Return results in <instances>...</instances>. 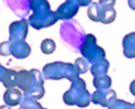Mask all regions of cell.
I'll return each mask as SVG.
<instances>
[{"mask_svg": "<svg viewBox=\"0 0 135 109\" xmlns=\"http://www.w3.org/2000/svg\"><path fill=\"white\" fill-rule=\"evenodd\" d=\"M31 85V74L30 72L25 70V69H20V71H17V81L16 85L20 90L26 93L30 87Z\"/></svg>", "mask_w": 135, "mask_h": 109, "instance_id": "obj_13", "label": "cell"}, {"mask_svg": "<svg viewBox=\"0 0 135 109\" xmlns=\"http://www.w3.org/2000/svg\"><path fill=\"white\" fill-rule=\"evenodd\" d=\"M60 36L62 42L71 49L78 51L85 37V30L77 21L72 19L61 25Z\"/></svg>", "mask_w": 135, "mask_h": 109, "instance_id": "obj_2", "label": "cell"}, {"mask_svg": "<svg viewBox=\"0 0 135 109\" xmlns=\"http://www.w3.org/2000/svg\"><path fill=\"white\" fill-rule=\"evenodd\" d=\"M21 109H46L43 108L41 105L37 100L31 98L24 97L23 101L21 102Z\"/></svg>", "mask_w": 135, "mask_h": 109, "instance_id": "obj_22", "label": "cell"}, {"mask_svg": "<svg viewBox=\"0 0 135 109\" xmlns=\"http://www.w3.org/2000/svg\"><path fill=\"white\" fill-rule=\"evenodd\" d=\"M112 85L111 78L106 74L102 76H97L93 79V85L97 90H106L109 89Z\"/></svg>", "mask_w": 135, "mask_h": 109, "instance_id": "obj_18", "label": "cell"}, {"mask_svg": "<svg viewBox=\"0 0 135 109\" xmlns=\"http://www.w3.org/2000/svg\"><path fill=\"white\" fill-rule=\"evenodd\" d=\"M134 104H135V103H134Z\"/></svg>", "mask_w": 135, "mask_h": 109, "instance_id": "obj_31", "label": "cell"}, {"mask_svg": "<svg viewBox=\"0 0 135 109\" xmlns=\"http://www.w3.org/2000/svg\"><path fill=\"white\" fill-rule=\"evenodd\" d=\"M31 52V48L25 41L10 42V54L17 59H25Z\"/></svg>", "mask_w": 135, "mask_h": 109, "instance_id": "obj_10", "label": "cell"}, {"mask_svg": "<svg viewBox=\"0 0 135 109\" xmlns=\"http://www.w3.org/2000/svg\"><path fill=\"white\" fill-rule=\"evenodd\" d=\"M76 2L78 3L79 7H85L90 5L92 3V0H76Z\"/></svg>", "mask_w": 135, "mask_h": 109, "instance_id": "obj_26", "label": "cell"}, {"mask_svg": "<svg viewBox=\"0 0 135 109\" xmlns=\"http://www.w3.org/2000/svg\"><path fill=\"white\" fill-rule=\"evenodd\" d=\"M17 81V71L14 69H7L3 78H2V83L4 86L7 89L8 88H14L16 86Z\"/></svg>", "mask_w": 135, "mask_h": 109, "instance_id": "obj_17", "label": "cell"}, {"mask_svg": "<svg viewBox=\"0 0 135 109\" xmlns=\"http://www.w3.org/2000/svg\"><path fill=\"white\" fill-rule=\"evenodd\" d=\"M42 70L44 78L48 80H61L64 78L72 82L79 77L75 65L69 62H54L46 64Z\"/></svg>", "mask_w": 135, "mask_h": 109, "instance_id": "obj_3", "label": "cell"}, {"mask_svg": "<svg viewBox=\"0 0 135 109\" xmlns=\"http://www.w3.org/2000/svg\"><path fill=\"white\" fill-rule=\"evenodd\" d=\"M117 99V93L112 89L97 90L91 95V102L95 105H99L103 107H109L110 105Z\"/></svg>", "mask_w": 135, "mask_h": 109, "instance_id": "obj_8", "label": "cell"}, {"mask_svg": "<svg viewBox=\"0 0 135 109\" xmlns=\"http://www.w3.org/2000/svg\"><path fill=\"white\" fill-rule=\"evenodd\" d=\"M64 102L68 106L86 107L91 102V93L86 90V83L80 77L72 81V85L64 93Z\"/></svg>", "mask_w": 135, "mask_h": 109, "instance_id": "obj_1", "label": "cell"}, {"mask_svg": "<svg viewBox=\"0 0 135 109\" xmlns=\"http://www.w3.org/2000/svg\"><path fill=\"white\" fill-rule=\"evenodd\" d=\"M74 65L78 74L85 73L89 70V62L85 58H77Z\"/></svg>", "mask_w": 135, "mask_h": 109, "instance_id": "obj_21", "label": "cell"}, {"mask_svg": "<svg viewBox=\"0 0 135 109\" xmlns=\"http://www.w3.org/2000/svg\"><path fill=\"white\" fill-rule=\"evenodd\" d=\"M0 55L2 56L10 55V41H4L0 43Z\"/></svg>", "mask_w": 135, "mask_h": 109, "instance_id": "obj_24", "label": "cell"}, {"mask_svg": "<svg viewBox=\"0 0 135 109\" xmlns=\"http://www.w3.org/2000/svg\"><path fill=\"white\" fill-rule=\"evenodd\" d=\"M78 9L79 5L76 0H66L57 8L55 14H56L58 19H71L77 14Z\"/></svg>", "mask_w": 135, "mask_h": 109, "instance_id": "obj_9", "label": "cell"}, {"mask_svg": "<svg viewBox=\"0 0 135 109\" xmlns=\"http://www.w3.org/2000/svg\"><path fill=\"white\" fill-rule=\"evenodd\" d=\"M4 102L8 106H18L21 103L22 100V93L18 89L16 88H8L4 93Z\"/></svg>", "mask_w": 135, "mask_h": 109, "instance_id": "obj_14", "label": "cell"}, {"mask_svg": "<svg viewBox=\"0 0 135 109\" xmlns=\"http://www.w3.org/2000/svg\"><path fill=\"white\" fill-rule=\"evenodd\" d=\"M123 54L126 58H135V32H132L124 36L122 39Z\"/></svg>", "mask_w": 135, "mask_h": 109, "instance_id": "obj_12", "label": "cell"}, {"mask_svg": "<svg viewBox=\"0 0 135 109\" xmlns=\"http://www.w3.org/2000/svg\"><path fill=\"white\" fill-rule=\"evenodd\" d=\"M28 20L22 18L18 21H14L9 26V41L10 42L18 41H25L28 34Z\"/></svg>", "mask_w": 135, "mask_h": 109, "instance_id": "obj_7", "label": "cell"}, {"mask_svg": "<svg viewBox=\"0 0 135 109\" xmlns=\"http://www.w3.org/2000/svg\"><path fill=\"white\" fill-rule=\"evenodd\" d=\"M103 14V8L97 2H93L90 4L88 9H87V16L89 19L95 22H100Z\"/></svg>", "mask_w": 135, "mask_h": 109, "instance_id": "obj_16", "label": "cell"}, {"mask_svg": "<svg viewBox=\"0 0 135 109\" xmlns=\"http://www.w3.org/2000/svg\"><path fill=\"white\" fill-rule=\"evenodd\" d=\"M0 109H11L8 106H7V105H5V106H0Z\"/></svg>", "mask_w": 135, "mask_h": 109, "instance_id": "obj_30", "label": "cell"}, {"mask_svg": "<svg viewBox=\"0 0 135 109\" xmlns=\"http://www.w3.org/2000/svg\"><path fill=\"white\" fill-rule=\"evenodd\" d=\"M128 5L132 10H135V0H128Z\"/></svg>", "mask_w": 135, "mask_h": 109, "instance_id": "obj_29", "label": "cell"}, {"mask_svg": "<svg viewBox=\"0 0 135 109\" xmlns=\"http://www.w3.org/2000/svg\"><path fill=\"white\" fill-rule=\"evenodd\" d=\"M108 68H109V62L107 59H104V60L98 61V62L93 63L90 68V72L94 77L102 76L108 73Z\"/></svg>", "mask_w": 135, "mask_h": 109, "instance_id": "obj_15", "label": "cell"}, {"mask_svg": "<svg viewBox=\"0 0 135 109\" xmlns=\"http://www.w3.org/2000/svg\"><path fill=\"white\" fill-rule=\"evenodd\" d=\"M6 71H7V69H6L3 65H1V64H0V82L2 81V78H3Z\"/></svg>", "mask_w": 135, "mask_h": 109, "instance_id": "obj_28", "label": "cell"}, {"mask_svg": "<svg viewBox=\"0 0 135 109\" xmlns=\"http://www.w3.org/2000/svg\"><path fill=\"white\" fill-rule=\"evenodd\" d=\"M20 109H21V108H20Z\"/></svg>", "mask_w": 135, "mask_h": 109, "instance_id": "obj_32", "label": "cell"}, {"mask_svg": "<svg viewBox=\"0 0 135 109\" xmlns=\"http://www.w3.org/2000/svg\"><path fill=\"white\" fill-rule=\"evenodd\" d=\"M56 49V44L52 39H45L41 44V49L44 54H52Z\"/></svg>", "mask_w": 135, "mask_h": 109, "instance_id": "obj_20", "label": "cell"}, {"mask_svg": "<svg viewBox=\"0 0 135 109\" xmlns=\"http://www.w3.org/2000/svg\"><path fill=\"white\" fill-rule=\"evenodd\" d=\"M30 72L31 74V85H30V89L26 93H24V97L39 100L42 98L45 93V89L43 87L44 79H43L41 72L37 69H32Z\"/></svg>", "mask_w": 135, "mask_h": 109, "instance_id": "obj_6", "label": "cell"}, {"mask_svg": "<svg viewBox=\"0 0 135 109\" xmlns=\"http://www.w3.org/2000/svg\"><path fill=\"white\" fill-rule=\"evenodd\" d=\"M116 16H117V12L114 9V7L113 8H103V14H102L100 22L103 23V24H110L115 20Z\"/></svg>", "mask_w": 135, "mask_h": 109, "instance_id": "obj_19", "label": "cell"}, {"mask_svg": "<svg viewBox=\"0 0 135 109\" xmlns=\"http://www.w3.org/2000/svg\"><path fill=\"white\" fill-rule=\"evenodd\" d=\"M79 51L89 63H95L106 59V51L97 44V38L93 34H86Z\"/></svg>", "mask_w": 135, "mask_h": 109, "instance_id": "obj_4", "label": "cell"}, {"mask_svg": "<svg viewBox=\"0 0 135 109\" xmlns=\"http://www.w3.org/2000/svg\"><path fill=\"white\" fill-rule=\"evenodd\" d=\"M57 20H58V18L55 12L50 9V10L33 12L30 16L28 21L32 28L36 29H41L43 28H48L55 24Z\"/></svg>", "mask_w": 135, "mask_h": 109, "instance_id": "obj_5", "label": "cell"}, {"mask_svg": "<svg viewBox=\"0 0 135 109\" xmlns=\"http://www.w3.org/2000/svg\"><path fill=\"white\" fill-rule=\"evenodd\" d=\"M130 92L132 93V95H133L135 96V80L131 83L130 85Z\"/></svg>", "mask_w": 135, "mask_h": 109, "instance_id": "obj_27", "label": "cell"}, {"mask_svg": "<svg viewBox=\"0 0 135 109\" xmlns=\"http://www.w3.org/2000/svg\"><path fill=\"white\" fill-rule=\"evenodd\" d=\"M108 109H135V104H131L121 99H116Z\"/></svg>", "mask_w": 135, "mask_h": 109, "instance_id": "obj_23", "label": "cell"}, {"mask_svg": "<svg viewBox=\"0 0 135 109\" xmlns=\"http://www.w3.org/2000/svg\"><path fill=\"white\" fill-rule=\"evenodd\" d=\"M98 4L103 8H113L116 4V0H98Z\"/></svg>", "mask_w": 135, "mask_h": 109, "instance_id": "obj_25", "label": "cell"}, {"mask_svg": "<svg viewBox=\"0 0 135 109\" xmlns=\"http://www.w3.org/2000/svg\"><path fill=\"white\" fill-rule=\"evenodd\" d=\"M6 5L9 7L20 18H24V17L28 14L30 10V0H4Z\"/></svg>", "mask_w": 135, "mask_h": 109, "instance_id": "obj_11", "label": "cell"}]
</instances>
